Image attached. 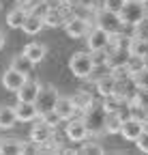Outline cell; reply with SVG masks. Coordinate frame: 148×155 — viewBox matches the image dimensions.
Masks as SVG:
<instances>
[{
  "label": "cell",
  "mask_w": 148,
  "mask_h": 155,
  "mask_svg": "<svg viewBox=\"0 0 148 155\" xmlns=\"http://www.w3.org/2000/svg\"><path fill=\"white\" fill-rule=\"evenodd\" d=\"M105 108L103 106H97L92 104L88 110L82 112V121L88 129V136H101L105 134Z\"/></svg>",
  "instance_id": "1"
},
{
  "label": "cell",
  "mask_w": 148,
  "mask_h": 155,
  "mask_svg": "<svg viewBox=\"0 0 148 155\" xmlns=\"http://www.w3.org/2000/svg\"><path fill=\"white\" fill-rule=\"evenodd\" d=\"M118 15H120L124 26H135V24L142 22L144 17H148V9H146L144 2H140V0H129V2L122 5Z\"/></svg>",
  "instance_id": "2"
},
{
  "label": "cell",
  "mask_w": 148,
  "mask_h": 155,
  "mask_svg": "<svg viewBox=\"0 0 148 155\" xmlns=\"http://www.w3.org/2000/svg\"><path fill=\"white\" fill-rule=\"evenodd\" d=\"M58 97H60V93L54 88V86H43L41 84V88H39V93H36V97H34V108H36V112H39V116L41 114H45V112H49V110H54V106H56V101H58Z\"/></svg>",
  "instance_id": "3"
},
{
  "label": "cell",
  "mask_w": 148,
  "mask_h": 155,
  "mask_svg": "<svg viewBox=\"0 0 148 155\" xmlns=\"http://www.w3.org/2000/svg\"><path fill=\"white\" fill-rule=\"evenodd\" d=\"M95 26L103 28L107 35H116V32H122L124 24L118 13H112V11H105V9H99L97 15H95Z\"/></svg>",
  "instance_id": "4"
},
{
  "label": "cell",
  "mask_w": 148,
  "mask_h": 155,
  "mask_svg": "<svg viewBox=\"0 0 148 155\" xmlns=\"http://www.w3.org/2000/svg\"><path fill=\"white\" fill-rule=\"evenodd\" d=\"M69 69L73 71L75 78L86 80L90 69H92V56H90V52H75L69 58Z\"/></svg>",
  "instance_id": "5"
},
{
  "label": "cell",
  "mask_w": 148,
  "mask_h": 155,
  "mask_svg": "<svg viewBox=\"0 0 148 155\" xmlns=\"http://www.w3.org/2000/svg\"><path fill=\"white\" fill-rule=\"evenodd\" d=\"M65 30L69 37H86L88 30H90V19L88 17H82V15H71L67 22H65Z\"/></svg>",
  "instance_id": "6"
},
{
  "label": "cell",
  "mask_w": 148,
  "mask_h": 155,
  "mask_svg": "<svg viewBox=\"0 0 148 155\" xmlns=\"http://www.w3.org/2000/svg\"><path fill=\"white\" fill-rule=\"evenodd\" d=\"M67 125H65V131H67V138L69 140H73V142H84L86 138H88V129H86V125H84V121H82V116H71L69 121H65Z\"/></svg>",
  "instance_id": "7"
},
{
  "label": "cell",
  "mask_w": 148,
  "mask_h": 155,
  "mask_svg": "<svg viewBox=\"0 0 148 155\" xmlns=\"http://www.w3.org/2000/svg\"><path fill=\"white\" fill-rule=\"evenodd\" d=\"M107 41H109V35L99 28V26H92L86 35V43H88V50L90 52H97V50H105L107 48Z\"/></svg>",
  "instance_id": "8"
},
{
  "label": "cell",
  "mask_w": 148,
  "mask_h": 155,
  "mask_svg": "<svg viewBox=\"0 0 148 155\" xmlns=\"http://www.w3.org/2000/svg\"><path fill=\"white\" fill-rule=\"evenodd\" d=\"M144 131V123L142 121H137V119H133V116H124V119H122V125H120V136H122V138L124 140H135L137 138V136Z\"/></svg>",
  "instance_id": "9"
},
{
  "label": "cell",
  "mask_w": 148,
  "mask_h": 155,
  "mask_svg": "<svg viewBox=\"0 0 148 155\" xmlns=\"http://www.w3.org/2000/svg\"><path fill=\"white\" fill-rule=\"evenodd\" d=\"M114 93L120 95L122 99L131 101L133 95L137 93V86H135V82H133V78H131V75H127V78H116V88H114Z\"/></svg>",
  "instance_id": "10"
},
{
  "label": "cell",
  "mask_w": 148,
  "mask_h": 155,
  "mask_svg": "<svg viewBox=\"0 0 148 155\" xmlns=\"http://www.w3.org/2000/svg\"><path fill=\"white\" fill-rule=\"evenodd\" d=\"M13 108H15L17 121H22V123H30V121H34L36 116H39V112H36L32 101H17Z\"/></svg>",
  "instance_id": "11"
},
{
  "label": "cell",
  "mask_w": 148,
  "mask_h": 155,
  "mask_svg": "<svg viewBox=\"0 0 148 155\" xmlns=\"http://www.w3.org/2000/svg\"><path fill=\"white\" fill-rule=\"evenodd\" d=\"M39 88H41V84L36 82V80L26 78V82L15 91V93H17V101H34V97H36V93H39Z\"/></svg>",
  "instance_id": "12"
},
{
  "label": "cell",
  "mask_w": 148,
  "mask_h": 155,
  "mask_svg": "<svg viewBox=\"0 0 148 155\" xmlns=\"http://www.w3.org/2000/svg\"><path fill=\"white\" fill-rule=\"evenodd\" d=\"M26 78L28 75H22L20 71H15V69H7L5 71V75H2V86L7 88V91H11V93H15L17 88H20L24 82H26Z\"/></svg>",
  "instance_id": "13"
},
{
  "label": "cell",
  "mask_w": 148,
  "mask_h": 155,
  "mask_svg": "<svg viewBox=\"0 0 148 155\" xmlns=\"http://www.w3.org/2000/svg\"><path fill=\"white\" fill-rule=\"evenodd\" d=\"M52 136H54V127H49V125H47V123H43V121H39V123H36V125L30 129V140L39 142V144L47 142Z\"/></svg>",
  "instance_id": "14"
},
{
  "label": "cell",
  "mask_w": 148,
  "mask_h": 155,
  "mask_svg": "<svg viewBox=\"0 0 148 155\" xmlns=\"http://www.w3.org/2000/svg\"><path fill=\"white\" fill-rule=\"evenodd\" d=\"M54 110H56V114L60 116L62 121H69L71 116H75V106H73V101H71V97H58V101H56V106H54Z\"/></svg>",
  "instance_id": "15"
},
{
  "label": "cell",
  "mask_w": 148,
  "mask_h": 155,
  "mask_svg": "<svg viewBox=\"0 0 148 155\" xmlns=\"http://www.w3.org/2000/svg\"><path fill=\"white\" fill-rule=\"evenodd\" d=\"M127 52L133 54V56H146L148 54V39H142V37H129V45H127Z\"/></svg>",
  "instance_id": "16"
},
{
  "label": "cell",
  "mask_w": 148,
  "mask_h": 155,
  "mask_svg": "<svg viewBox=\"0 0 148 155\" xmlns=\"http://www.w3.org/2000/svg\"><path fill=\"white\" fill-rule=\"evenodd\" d=\"M32 67H34V63L30 61L24 52L17 54V56H13V61H11V69L20 71L22 75H30V73H32Z\"/></svg>",
  "instance_id": "17"
},
{
  "label": "cell",
  "mask_w": 148,
  "mask_h": 155,
  "mask_svg": "<svg viewBox=\"0 0 148 155\" xmlns=\"http://www.w3.org/2000/svg\"><path fill=\"white\" fill-rule=\"evenodd\" d=\"M71 101H73V106H75V110L82 114L84 110H88L92 104H95V97H92L88 91H77L75 95L71 97Z\"/></svg>",
  "instance_id": "18"
},
{
  "label": "cell",
  "mask_w": 148,
  "mask_h": 155,
  "mask_svg": "<svg viewBox=\"0 0 148 155\" xmlns=\"http://www.w3.org/2000/svg\"><path fill=\"white\" fill-rule=\"evenodd\" d=\"M43 26H45V24H43V17L34 15V13H28L26 19H24V24H22V30H24L26 35H36V32H41Z\"/></svg>",
  "instance_id": "19"
},
{
  "label": "cell",
  "mask_w": 148,
  "mask_h": 155,
  "mask_svg": "<svg viewBox=\"0 0 148 155\" xmlns=\"http://www.w3.org/2000/svg\"><path fill=\"white\" fill-rule=\"evenodd\" d=\"M24 54L36 65V63H41L43 58L47 56V48H45L43 43H28V45L24 48Z\"/></svg>",
  "instance_id": "20"
},
{
  "label": "cell",
  "mask_w": 148,
  "mask_h": 155,
  "mask_svg": "<svg viewBox=\"0 0 148 155\" xmlns=\"http://www.w3.org/2000/svg\"><path fill=\"white\" fill-rule=\"evenodd\" d=\"M17 123L13 106H0V129H11Z\"/></svg>",
  "instance_id": "21"
},
{
  "label": "cell",
  "mask_w": 148,
  "mask_h": 155,
  "mask_svg": "<svg viewBox=\"0 0 148 155\" xmlns=\"http://www.w3.org/2000/svg\"><path fill=\"white\" fill-rule=\"evenodd\" d=\"M124 116L120 112H107L105 114V134H118Z\"/></svg>",
  "instance_id": "22"
},
{
  "label": "cell",
  "mask_w": 148,
  "mask_h": 155,
  "mask_svg": "<svg viewBox=\"0 0 148 155\" xmlns=\"http://www.w3.org/2000/svg\"><path fill=\"white\" fill-rule=\"evenodd\" d=\"M22 147H24V140H17V138H7V140H2L0 153H2V155H22Z\"/></svg>",
  "instance_id": "23"
},
{
  "label": "cell",
  "mask_w": 148,
  "mask_h": 155,
  "mask_svg": "<svg viewBox=\"0 0 148 155\" xmlns=\"http://www.w3.org/2000/svg\"><path fill=\"white\" fill-rule=\"evenodd\" d=\"M109 73H112V67H109L107 63H95L86 80H90V82H99L101 78H105V75H109Z\"/></svg>",
  "instance_id": "24"
},
{
  "label": "cell",
  "mask_w": 148,
  "mask_h": 155,
  "mask_svg": "<svg viewBox=\"0 0 148 155\" xmlns=\"http://www.w3.org/2000/svg\"><path fill=\"white\" fill-rule=\"evenodd\" d=\"M95 84H97L99 95H101V97H105V95H112V93H114V88H116V78L109 73V75L101 78V80H99V82H95Z\"/></svg>",
  "instance_id": "25"
},
{
  "label": "cell",
  "mask_w": 148,
  "mask_h": 155,
  "mask_svg": "<svg viewBox=\"0 0 148 155\" xmlns=\"http://www.w3.org/2000/svg\"><path fill=\"white\" fill-rule=\"evenodd\" d=\"M26 15H28V11H24V9H20V7H15V9L9 11V15H7V24H9L11 28H22Z\"/></svg>",
  "instance_id": "26"
},
{
  "label": "cell",
  "mask_w": 148,
  "mask_h": 155,
  "mask_svg": "<svg viewBox=\"0 0 148 155\" xmlns=\"http://www.w3.org/2000/svg\"><path fill=\"white\" fill-rule=\"evenodd\" d=\"M131 78H133V82H135V86H137V88L148 91V67H146V65H144L140 71L131 73Z\"/></svg>",
  "instance_id": "27"
},
{
  "label": "cell",
  "mask_w": 148,
  "mask_h": 155,
  "mask_svg": "<svg viewBox=\"0 0 148 155\" xmlns=\"http://www.w3.org/2000/svg\"><path fill=\"white\" fill-rule=\"evenodd\" d=\"M124 67H127L129 73H135V71H140V69L144 67V58H142V56L129 54V56H127V61H124Z\"/></svg>",
  "instance_id": "28"
},
{
  "label": "cell",
  "mask_w": 148,
  "mask_h": 155,
  "mask_svg": "<svg viewBox=\"0 0 148 155\" xmlns=\"http://www.w3.org/2000/svg\"><path fill=\"white\" fill-rule=\"evenodd\" d=\"M39 119H41L43 123H47L49 127H54V129H56V127H58L60 123H65V121L60 119V116L56 114V110H49V112H45V114H41V116H39Z\"/></svg>",
  "instance_id": "29"
},
{
  "label": "cell",
  "mask_w": 148,
  "mask_h": 155,
  "mask_svg": "<svg viewBox=\"0 0 148 155\" xmlns=\"http://www.w3.org/2000/svg\"><path fill=\"white\" fill-rule=\"evenodd\" d=\"M77 153H82V155H103V149L97 142H86L84 147L77 149Z\"/></svg>",
  "instance_id": "30"
},
{
  "label": "cell",
  "mask_w": 148,
  "mask_h": 155,
  "mask_svg": "<svg viewBox=\"0 0 148 155\" xmlns=\"http://www.w3.org/2000/svg\"><path fill=\"white\" fill-rule=\"evenodd\" d=\"M129 104H137V106H142V108H146V110H148V91L137 88V93L133 95V99L129 101Z\"/></svg>",
  "instance_id": "31"
},
{
  "label": "cell",
  "mask_w": 148,
  "mask_h": 155,
  "mask_svg": "<svg viewBox=\"0 0 148 155\" xmlns=\"http://www.w3.org/2000/svg\"><path fill=\"white\" fill-rule=\"evenodd\" d=\"M122 0H101V9H105V11H112V13H118L120 9H122Z\"/></svg>",
  "instance_id": "32"
},
{
  "label": "cell",
  "mask_w": 148,
  "mask_h": 155,
  "mask_svg": "<svg viewBox=\"0 0 148 155\" xmlns=\"http://www.w3.org/2000/svg\"><path fill=\"white\" fill-rule=\"evenodd\" d=\"M39 153H41V144H39V142H34V140L24 142V147H22V155H39Z\"/></svg>",
  "instance_id": "33"
},
{
  "label": "cell",
  "mask_w": 148,
  "mask_h": 155,
  "mask_svg": "<svg viewBox=\"0 0 148 155\" xmlns=\"http://www.w3.org/2000/svg\"><path fill=\"white\" fill-rule=\"evenodd\" d=\"M133 142L137 144V149H140L142 153H148V129H146V127H144V131L137 136V138H135Z\"/></svg>",
  "instance_id": "34"
},
{
  "label": "cell",
  "mask_w": 148,
  "mask_h": 155,
  "mask_svg": "<svg viewBox=\"0 0 148 155\" xmlns=\"http://www.w3.org/2000/svg\"><path fill=\"white\" fill-rule=\"evenodd\" d=\"M135 28V37H142V39H148V19L144 17L140 24H135L133 26Z\"/></svg>",
  "instance_id": "35"
},
{
  "label": "cell",
  "mask_w": 148,
  "mask_h": 155,
  "mask_svg": "<svg viewBox=\"0 0 148 155\" xmlns=\"http://www.w3.org/2000/svg\"><path fill=\"white\" fill-rule=\"evenodd\" d=\"M36 2H39V0H17V7L30 13V11H32V9L36 7Z\"/></svg>",
  "instance_id": "36"
},
{
  "label": "cell",
  "mask_w": 148,
  "mask_h": 155,
  "mask_svg": "<svg viewBox=\"0 0 148 155\" xmlns=\"http://www.w3.org/2000/svg\"><path fill=\"white\" fill-rule=\"evenodd\" d=\"M5 41H7V39H5V35H2V32H0V50H2V45H5Z\"/></svg>",
  "instance_id": "37"
},
{
  "label": "cell",
  "mask_w": 148,
  "mask_h": 155,
  "mask_svg": "<svg viewBox=\"0 0 148 155\" xmlns=\"http://www.w3.org/2000/svg\"><path fill=\"white\" fill-rule=\"evenodd\" d=\"M144 65H146V67H148V54H146V56H144Z\"/></svg>",
  "instance_id": "38"
},
{
  "label": "cell",
  "mask_w": 148,
  "mask_h": 155,
  "mask_svg": "<svg viewBox=\"0 0 148 155\" xmlns=\"http://www.w3.org/2000/svg\"><path fill=\"white\" fill-rule=\"evenodd\" d=\"M140 2H144V5H148V0H140Z\"/></svg>",
  "instance_id": "39"
},
{
  "label": "cell",
  "mask_w": 148,
  "mask_h": 155,
  "mask_svg": "<svg viewBox=\"0 0 148 155\" xmlns=\"http://www.w3.org/2000/svg\"><path fill=\"white\" fill-rule=\"evenodd\" d=\"M144 127H146V129H148V123H146V125H144Z\"/></svg>",
  "instance_id": "40"
},
{
  "label": "cell",
  "mask_w": 148,
  "mask_h": 155,
  "mask_svg": "<svg viewBox=\"0 0 148 155\" xmlns=\"http://www.w3.org/2000/svg\"><path fill=\"white\" fill-rule=\"evenodd\" d=\"M122 2H129V0H122Z\"/></svg>",
  "instance_id": "41"
},
{
  "label": "cell",
  "mask_w": 148,
  "mask_h": 155,
  "mask_svg": "<svg viewBox=\"0 0 148 155\" xmlns=\"http://www.w3.org/2000/svg\"><path fill=\"white\" fill-rule=\"evenodd\" d=\"M0 147H2V140H0Z\"/></svg>",
  "instance_id": "42"
},
{
  "label": "cell",
  "mask_w": 148,
  "mask_h": 155,
  "mask_svg": "<svg viewBox=\"0 0 148 155\" xmlns=\"http://www.w3.org/2000/svg\"><path fill=\"white\" fill-rule=\"evenodd\" d=\"M0 7H2V2H0Z\"/></svg>",
  "instance_id": "43"
}]
</instances>
